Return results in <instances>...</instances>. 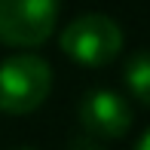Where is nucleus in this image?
Masks as SVG:
<instances>
[{
	"instance_id": "f257e3e1",
	"label": "nucleus",
	"mask_w": 150,
	"mask_h": 150,
	"mask_svg": "<svg viewBox=\"0 0 150 150\" xmlns=\"http://www.w3.org/2000/svg\"><path fill=\"white\" fill-rule=\"evenodd\" d=\"M52 89V67L40 55H12L0 64V110L31 113Z\"/></svg>"
},
{
	"instance_id": "f03ea898",
	"label": "nucleus",
	"mask_w": 150,
	"mask_h": 150,
	"mask_svg": "<svg viewBox=\"0 0 150 150\" xmlns=\"http://www.w3.org/2000/svg\"><path fill=\"white\" fill-rule=\"evenodd\" d=\"M58 43H61V52L67 58H74L77 64L101 67V64H110L120 55L122 31L110 16L89 12V16H80L77 22L67 25Z\"/></svg>"
},
{
	"instance_id": "7ed1b4c3",
	"label": "nucleus",
	"mask_w": 150,
	"mask_h": 150,
	"mask_svg": "<svg viewBox=\"0 0 150 150\" xmlns=\"http://www.w3.org/2000/svg\"><path fill=\"white\" fill-rule=\"evenodd\" d=\"M58 0H0V43L40 46L55 31Z\"/></svg>"
},
{
	"instance_id": "20e7f679",
	"label": "nucleus",
	"mask_w": 150,
	"mask_h": 150,
	"mask_svg": "<svg viewBox=\"0 0 150 150\" xmlns=\"http://www.w3.org/2000/svg\"><path fill=\"white\" fill-rule=\"evenodd\" d=\"M80 122L95 138H120L132 126V110L122 101V95L110 89H95L80 104Z\"/></svg>"
},
{
	"instance_id": "39448f33",
	"label": "nucleus",
	"mask_w": 150,
	"mask_h": 150,
	"mask_svg": "<svg viewBox=\"0 0 150 150\" xmlns=\"http://www.w3.org/2000/svg\"><path fill=\"white\" fill-rule=\"evenodd\" d=\"M126 83L132 89L138 104L150 101V64H147V52H135L126 64Z\"/></svg>"
},
{
	"instance_id": "423d86ee",
	"label": "nucleus",
	"mask_w": 150,
	"mask_h": 150,
	"mask_svg": "<svg viewBox=\"0 0 150 150\" xmlns=\"http://www.w3.org/2000/svg\"><path fill=\"white\" fill-rule=\"evenodd\" d=\"M147 144H150V141H147V135H144V138L138 141V147H135V150H147Z\"/></svg>"
},
{
	"instance_id": "0eeeda50",
	"label": "nucleus",
	"mask_w": 150,
	"mask_h": 150,
	"mask_svg": "<svg viewBox=\"0 0 150 150\" xmlns=\"http://www.w3.org/2000/svg\"><path fill=\"white\" fill-rule=\"evenodd\" d=\"M80 150H104V147H89V144H86V147H80Z\"/></svg>"
},
{
	"instance_id": "6e6552de",
	"label": "nucleus",
	"mask_w": 150,
	"mask_h": 150,
	"mask_svg": "<svg viewBox=\"0 0 150 150\" xmlns=\"http://www.w3.org/2000/svg\"><path fill=\"white\" fill-rule=\"evenodd\" d=\"M18 150H34V147H18Z\"/></svg>"
}]
</instances>
